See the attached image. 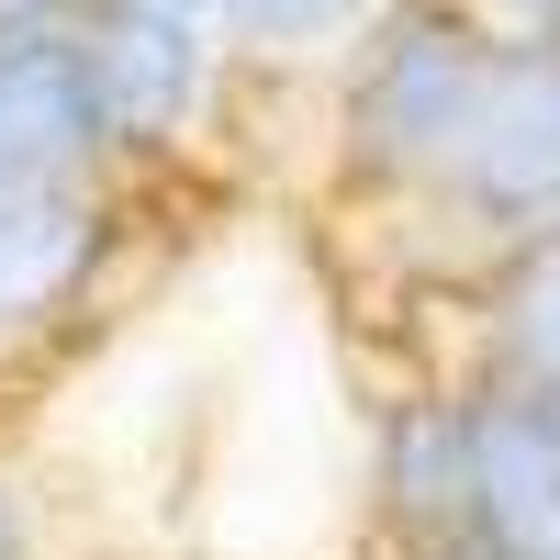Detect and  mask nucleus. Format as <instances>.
Returning <instances> with one entry per match:
<instances>
[{"instance_id":"3","label":"nucleus","mask_w":560,"mask_h":560,"mask_svg":"<svg viewBox=\"0 0 560 560\" xmlns=\"http://www.w3.org/2000/svg\"><path fill=\"white\" fill-rule=\"evenodd\" d=\"M359 560H471V393H459V370H427L370 404Z\"/></svg>"},{"instance_id":"6","label":"nucleus","mask_w":560,"mask_h":560,"mask_svg":"<svg viewBox=\"0 0 560 560\" xmlns=\"http://www.w3.org/2000/svg\"><path fill=\"white\" fill-rule=\"evenodd\" d=\"M0 179H113V135L68 34L0 45Z\"/></svg>"},{"instance_id":"9","label":"nucleus","mask_w":560,"mask_h":560,"mask_svg":"<svg viewBox=\"0 0 560 560\" xmlns=\"http://www.w3.org/2000/svg\"><path fill=\"white\" fill-rule=\"evenodd\" d=\"M0 560H45V516H34V493L0 471Z\"/></svg>"},{"instance_id":"2","label":"nucleus","mask_w":560,"mask_h":560,"mask_svg":"<svg viewBox=\"0 0 560 560\" xmlns=\"http://www.w3.org/2000/svg\"><path fill=\"white\" fill-rule=\"evenodd\" d=\"M482 258L527 247L560 224V34H504L493 79L471 102V135H459L448 179L427 191Z\"/></svg>"},{"instance_id":"7","label":"nucleus","mask_w":560,"mask_h":560,"mask_svg":"<svg viewBox=\"0 0 560 560\" xmlns=\"http://www.w3.org/2000/svg\"><path fill=\"white\" fill-rule=\"evenodd\" d=\"M459 370H482V382H516L538 404H560V224L527 247L482 258L471 280V348Z\"/></svg>"},{"instance_id":"11","label":"nucleus","mask_w":560,"mask_h":560,"mask_svg":"<svg viewBox=\"0 0 560 560\" xmlns=\"http://www.w3.org/2000/svg\"><path fill=\"white\" fill-rule=\"evenodd\" d=\"M158 12H191V23H213V12H224V0H158Z\"/></svg>"},{"instance_id":"10","label":"nucleus","mask_w":560,"mask_h":560,"mask_svg":"<svg viewBox=\"0 0 560 560\" xmlns=\"http://www.w3.org/2000/svg\"><path fill=\"white\" fill-rule=\"evenodd\" d=\"M79 23V0H0V45H23V34H68Z\"/></svg>"},{"instance_id":"5","label":"nucleus","mask_w":560,"mask_h":560,"mask_svg":"<svg viewBox=\"0 0 560 560\" xmlns=\"http://www.w3.org/2000/svg\"><path fill=\"white\" fill-rule=\"evenodd\" d=\"M471 393V560H560V404L482 382Z\"/></svg>"},{"instance_id":"8","label":"nucleus","mask_w":560,"mask_h":560,"mask_svg":"<svg viewBox=\"0 0 560 560\" xmlns=\"http://www.w3.org/2000/svg\"><path fill=\"white\" fill-rule=\"evenodd\" d=\"M382 12L393 0H224L213 34L236 45V57H258V68H337Z\"/></svg>"},{"instance_id":"4","label":"nucleus","mask_w":560,"mask_h":560,"mask_svg":"<svg viewBox=\"0 0 560 560\" xmlns=\"http://www.w3.org/2000/svg\"><path fill=\"white\" fill-rule=\"evenodd\" d=\"M79 68H90V102H102V135L113 158H158L191 135L202 90H213V57L224 34L191 23V12H158V0H79Z\"/></svg>"},{"instance_id":"12","label":"nucleus","mask_w":560,"mask_h":560,"mask_svg":"<svg viewBox=\"0 0 560 560\" xmlns=\"http://www.w3.org/2000/svg\"><path fill=\"white\" fill-rule=\"evenodd\" d=\"M348 560H359V549H348Z\"/></svg>"},{"instance_id":"1","label":"nucleus","mask_w":560,"mask_h":560,"mask_svg":"<svg viewBox=\"0 0 560 560\" xmlns=\"http://www.w3.org/2000/svg\"><path fill=\"white\" fill-rule=\"evenodd\" d=\"M493 23L471 0H393L348 57H337V191L359 202H427L459 135H471V102L493 79Z\"/></svg>"}]
</instances>
